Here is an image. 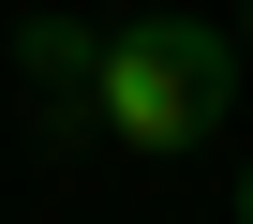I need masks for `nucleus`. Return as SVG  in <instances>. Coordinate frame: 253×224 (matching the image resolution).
Masks as SVG:
<instances>
[{"instance_id":"3","label":"nucleus","mask_w":253,"mask_h":224,"mask_svg":"<svg viewBox=\"0 0 253 224\" xmlns=\"http://www.w3.org/2000/svg\"><path fill=\"white\" fill-rule=\"evenodd\" d=\"M238 224H253V165H238Z\"/></svg>"},{"instance_id":"2","label":"nucleus","mask_w":253,"mask_h":224,"mask_svg":"<svg viewBox=\"0 0 253 224\" xmlns=\"http://www.w3.org/2000/svg\"><path fill=\"white\" fill-rule=\"evenodd\" d=\"M89 75H104V30L45 15V30H30V90H45V135H89Z\"/></svg>"},{"instance_id":"4","label":"nucleus","mask_w":253,"mask_h":224,"mask_svg":"<svg viewBox=\"0 0 253 224\" xmlns=\"http://www.w3.org/2000/svg\"><path fill=\"white\" fill-rule=\"evenodd\" d=\"M238 60H253V30H238Z\"/></svg>"},{"instance_id":"1","label":"nucleus","mask_w":253,"mask_h":224,"mask_svg":"<svg viewBox=\"0 0 253 224\" xmlns=\"http://www.w3.org/2000/svg\"><path fill=\"white\" fill-rule=\"evenodd\" d=\"M238 105V30H209V15H134V30H104V75H89V135H119V150H194L209 120Z\"/></svg>"}]
</instances>
